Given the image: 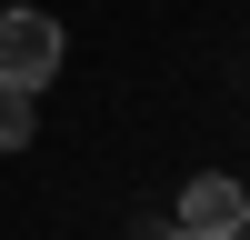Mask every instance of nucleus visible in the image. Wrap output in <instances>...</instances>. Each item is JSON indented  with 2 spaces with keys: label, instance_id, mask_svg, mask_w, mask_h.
<instances>
[{
  "label": "nucleus",
  "instance_id": "obj_3",
  "mask_svg": "<svg viewBox=\"0 0 250 240\" xmlns=\"http://www.w3.org/2000/svg\"><path fill=\"white\" fill-rule=\"evenodd\" d=\"M0 150H30V90H0Z\"/></svg>",
  "mask_w": 250,
  "mask_h": 240
},
{
  "label": "nucleus",
  "instance_id": "obj_2",
  "mask_svg": "<svg viewBox=\"0 0 250 240\" xmlns=\"http://www.w3.org/2000/svg\"><path fill=\"white\" fill-rule=\"evenodd\" d=\"M170 230H190V240H240V230H250V190H240L230 170H200L190 190H180V220H170Z\"/></svg>",
  "mask_w": 250,
  "mask_h": 240
},
{
  "label": "nucleus",
  "instance_id": "obj_1",
  "mask_svg": "<svg viewBox=\"0 0 250 240\" xmlns=\"http://www.w3.org/2000/svg\"><path fill=\"white\" fill-rule=\"evenodd\" d=\"M60 50H70V30H60L50 10H0V90L60 80Z\"/></svg>",
  "mask_w": 250,
  "mask_h": 240
},
{
  "label": "nucleus",
  "instance_id": "obj_4",
  "mask_svg": "<svg viewBox=\"0 0 250 240\" xmlns=\"http://www.w3.org/2000/svg\"><path fill=\"white\" fill-rule=\"evenodd\" d=\"M160 240H190V230H160Z\"/></svg>",
  "mask_w": 250,
  "mask_h": 240
}]
</instances>
